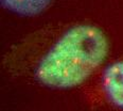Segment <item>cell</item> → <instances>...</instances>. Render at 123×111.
Listing matches in <instances>:
<instances>
[{"mask_svg": "<svg viewBox=\"0 0 123 111\" xmlns=\"http://www.w3.org/2000/svg\"><path fill=\"white\" fill-rule=\"evenodd\" d=\"M108 53V40L100 28L79 25L68 29L39 61L35 77L54 89L80 86Z\"/></svg>", "mask_w": 123, "mask_h": 111, "instance_id": "obj_1", "label": "cell"}, {"mask_svg": "<svg viewBox=\"0 0 123 111\" xmlns=\"http://www.w3.org/2000/svg\"><path fill=\"white\" fill-rule=\"evenodd\" d=\"M102 82L109 100L123 109V61L115 62L107 66Z\"/></svg>", "mask_w": 123, "mask_h": 111, "instance_id": "obj_2", "label": "cell"}, {"mask_svg": "<svg viewBox=\"0 0 123 111\" xmlns=\"http://www.w3.org/2000/svg\"><path fill=\"white\" fill-rule=\"evenodd\" d=\"M52 0H1L9 11L21 16H35L43 12Z\"/></svg>", "mask_w": 123, "mask_h": 111, "instance_id": "obj_3", "label": "cell"}]
</instances>
